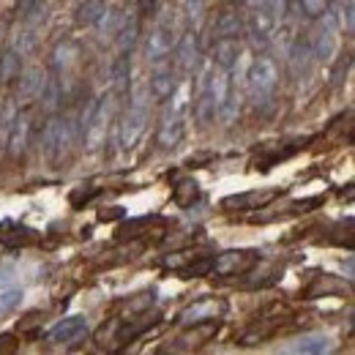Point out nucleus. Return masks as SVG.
<instances>
[{"label": "nucleus", "instance_id": "obj_1", "mask_svg": "<svg viewBox=\"0 0 355 355\" xmlns=\"http://www.w3.org/2000/svg\"><path fill=\"white\" fill-rule=\"evenodd\" d=\"M279 88V66L270 58H257L246 71V90L257 110H266Z\"/></svg>", "mask_w": 355, "mask_h": 355}, {"label": "nucleus", "instance_id": "obj_2", "mask_svg": "<svg viewBox=\"0 0 355 355\" xmlns=\"http://www.w3.org/2000/svg\"><path fill=\"white\" fill-rule=\"evenodd\" d=\"M145 126H148V93L142 85H137L132 90V96H129V107H126V112H123V118H121V123H118V142L129 150L137 145V139L142 137L145 132Z\"/></svg>", "mask_w": 355, "mask_h": 355}, {"label": "nucleus", "instance_id": "obj_3", "mask_svg": "<svg viewBox=\"0 0 355 355\" xmlns=\"http://www.w3.org/2000/svg\"><path fill=\"white\" fill-rule=\"evenodd\" d=\"M77 134L80 132H74V123L69 118H52L42 132V153L46 162H52V164L63 162L69 156Z\"/></svg>", "mask_w": 355, "mask_h": 355}, {"label": "nucleus", "instance_id": "obj_4", "mask_svg": "<svg viewBox=\"0 0 355 355\" xmlns=\"http://www.w3.org/2000/svg\"><path fill=\"white\" fill-rule=\"evenodd\" d=\"M110 121H112V96H104V98H96V110L90 115L88 126H85V145L88 150H98L107 139V129H110Z\"/></svg>", "mask_w": 355, "mask_h": 355}, {"label": "nucleus", "instance_id": "obj_5", "mask_svg": "<svg viewBox=\"0 0 355 355\" xmlns=\"http://www.w3.org/2000/svg\"><path fill=\"white\" fill-rule=\"evenodd\" d=\"M320 25H317V33L311 39V49H314V60H331L334 52H336V31H339V17L328 8L325 14L317 17Z\"/></svg>", "mask_w": 355, "mask_h": 355}, {"label": "nucleus", "instance_id": "obj_6", "mask_svg": "<svg viewBox=\"0 0 355 355\" xmlns=\"http://www.w3.org/2000/svg\"><path fill=\"white\" fill-rule=\"evenodd\" d=\"M31 134H33V112L31 110H19L14 115V121L8 123V137H6V148L11 159H22L31 148Z\"/></svg>", "mask_w": 355, "mask_h": 355}, {"label": "nucleus", "instance_id": "obj_7", "mask_svg": "<svg viewBox=\"0 0 355 355\" xmlns=\"http://www.w3.org/2000/svg\"><path fill=\"white\" fill-rule=\"evenodd\" d=\"M85 334H88V320L83 314H71V317L58 320L46 331V342H52V345H71V342H80Z\"/></svg>", "mask_w": 355, "mask_h": 355}, {"label": "nucleus", "instance_id": "obj_8", "mask_svg": "<svg viewBox=\"0 0 355 355\" xmlns=\"http://www.w3.org/2000/svg\"><path fill=\"white\" fill-rule=\"evenodd\" d=\"M183 134H186V112H175V110L164 107V118H162V126H159V145L164 150H173L180 145Z\"/></svg>", "mask_w": 355, "mask_h": 355}, {"label": "nucleus", "instance_id": "obj_9", "mask_svg": "<svg viewBox=\"0 0 355 355\" xmlns=\"http://www.w3.org/2000/svg\"><path fill=\"white\" fill-rule=\"evenodd\" d=\"M175 66L183 74H191L200 66V42H197L194 31L183 33L180 42L175 44Z\"/></svg>", "mask_w": 355, "mask_h": 355}, {"label": "nucleus", "instance_id": "obj_10", "mask_svg": "<svg viewBox=\"0 0 355 355\" xmlns=\"http://www.w3.org/2000/svg\"><path fill=\"white\" fill-rule=\"evenodd\" d=\"M287 63H290V71L295 80H304L314 66V49H311V42L306 39H295L290 52H287Z\"/></svg>", "mask_w": 355, "mask_h": 355}, {"label": "nucleus", "instance_id": "obj_11", "mask_svg": "<svg viewBox=\"0 0 355 355\" xmlns=\"http://www.w3.org/2000/svg\"><path fill=\"white\" fill-rule=\"evenodd\" d=\"M224 311V304L216 298H205V301H197L191 306L180 311V322L183 325H200V322H208V320H216Z\"/></svg>", "mask_w": 355, "mask_h": 355}, {"label": "nucleus", "instance_id": "obj_12", "mask_svg": "<svg viewBox=\"0 0 355 355\" xmlns=\"http://www.w3.org/2000/svg\"><path fill=\"white\" fill-rule=\"evenodd\" d=\"M170 52H173V31H170V25H162L148 36V44H145L148 63L159 66V63H164V58H170Z\"/></svg>", "mask_w": 355, "mask_h": 355}, {"label": "nucleus", "instance_id": "obj_13", "mask_svg": "<svg viewBox=\"0 0 355 355\" xmlns=\"http://www.w3.org/2000/svg\"><path fill=\"white\" fill-rule=\"evenodd\" d=\"M254 266V252H224L214 260V270L222 276H235Z\"/></svg>", "mask_w": 355, "mask_h": 355}, {"label": "nucleus", "instance_id": "obj_14", "mask_svg": "<svg viewBox=\"0 0 355 355\" xmlns=\"http://www.w3.org/2000/svg\"><path fill=\"white\" fill-rule=\"evenodd\" d=\"M273 31H276V19L268 14L266 6H257L254 14H252V19H249V36H252V42L257 46H266L270 42V36H273Z\"/></svg>", "mask_w": 355, "mask_h": 355}, {"label": "nucleus", "instance_id": "obj_15", "mask_svg": "<svg viewBox=\"0 0 355 355\" xmlns=\"http://www.w3.org/2000/svg\"><path fill=\"white\" fill-rule=\"evenodd\" d=\"M44 85H46V74L42 69H31V71H22V74L17 77V93H19V98H25V101H39Z\"/></svg>", "mask_w": 355, "mask_h": 355}, {"label": "nucleus", "instance_id": "obj_16", "mask_svg": "<svg viewBox=\"0 0 355 355\" xmlns=\"http://www.w3.org/2000/svg\"><path fill=\"white\" fill-rule=\"evenodd\" d=\"M77 58H80V46L74 44V42H69V39H63V42H58V44L52 46L49 66L55 69V74H63V71H69L77 63Z\"/></svg>", "mask_w": 355, "mask_h": 355}, {"label": "nucleus", "instance_id": "obj_17", "mask_svg": "<svg viewBox=\"0 0 355 355\" xmlns=\"http://www.w3.org/2000/svg\"><path fill=\"white\" fill-rule=\"evenodd\" d=\"M290 350H295V353H331L334 339L325 334H304L290 345Z\"/></svg>", "mask_w": 355, "mask_h": 355}, {"label": "nucleus", "instance_id": "obj_18", "mask_svg": "<svg viewBox=\"0 0 355 355\" xmlns=\"http://www.w3.org/2000/svg\"><path fill=\"white\" fill-rule=\"evenodd\" d=\"M19 74H22V55L14 46L3 49L0 52V83L3 85H11V83H17Z\"/></svg>", "mask_w": 355, "mask_h": 355}, {"label": "nucleus", "instance_id": "obj_19", "mask_svg": "<svg viewBox=\"0 0 355 355\" xmlns=\"http://www.w3.org/2000/svg\"><path fill=\"white\" fill-rule=\"evenodd\" d=\"M118 49L123 52V55H129L137 44V39H139V19L134 17V14H126L123 19H121V25H118Z\"/></svg>", "mask_w": 355, "mask_h": 355}, {"label": "nucleus", "instance_id": "obj_20", "mask_svg": "<svg viewBox=\"0 0 355 355\" xmlns=\"http://www.w3.org/2000/svg\"><path fill=\"white\" fill-rule=\"evenodd\" d=\"M175 88H178L175 74H173L167 66H159V69L153 71V77H150V93H153L156 98L167 101V98L173 96V90H175Z\"/></svg>", "mask_w": 355, "mask_h": 355}, {"label": "nucleus", "instance_id": "obj_21", "mask_svg": "<svg viewBox=\"0 0 355 355\" xmlns=\"http://www.w3.org/2000/svg\"><path fill=\"white\" fill-rule=\"evenodd\" d=\"M241 58V44L238 39H216L214 44V63L222 69H232Z\"/></svg>", "mask_w": 355, "mask_h": 355}, {"label": "nucleus", "instance_id": "obj_22", "mask_svg": "<svg viewBox=\"0 0 355 355\" xmlns=\"http://www.w3.org/2000/svg\"><path fill=\"white\" fill-rule=\"evenodd\" d=\"M214 36L216 39H241L243 36V22L235 11H222L216 25H214Z\"/></svg>", "mask_w": 355, "mask_h": 355}, {"label": "nucleus", "instance_id": "obj_23", "mask_svg": "<svg viewBox=\"0 0 355 355\" xmlns=\"http://www.w3.org/2000/svg\"><path fill=\"white\" fill-rule=\"evenodd\" d=\"M194 110H197V121H200L202 126H208V123L216 118V104H214V96H211V90H208V74H205L202 83H200V93H197Z\"/></svg>", "mask_w": 355, "mask_h": 355}, {"label": "nucleus", "instance_id": "obj_24", "mask_svg": "<svg viewBox=\"0 0 355 355\" xmlns=\"http://www.w3.org/2000/svg\"><path fill=\"white\" fill-rule=\"evenodd\" d=\"M104 11H107L104 0H85V3H80L77 14H74V22H77L80 28H93V25L101 22Z\"/></svg>", "mask_w": 355, "mask_h": 355}, {"label": "nucleus", "instance_id": "obj_25", "mask_svg": "<svg viewBox=\"0 0 355 355\" xmlns=\"http://www.w3.org/2000/svg\"><path fill=\"white\" fill-rule=\"evenodd\" d=\"M39 101H42V107H44L46 112H55L60 107V101H63V85H60L58 77H46V85L42 90V96H39Z\"/></svg>", "mask_w": 355, "mask_h": 355}, {"label": "nucleus", "instance_id": "obj_26", "mask_svg": "<svg viewBox=\"0 0 355 355\" xmlns=\"http://www.w3.org/2000/svg\"><path fill=\"white\" fill-rule=\"evenodd\" d=\"M129 71H132L129 58H126V55H123V58H118L115 71H112V80H115V93H118V96H129Z\"/></svg>", "mask_w": 355, "mask_h": 355}, {"label": "nucleus", "instance_id": "obj_27", "mask_svg": "<svg viewBox=\"0 0 355 355\" xmlns=\"http://www.w3.org/2000/svg\"><path fill=\"white\" fill-rule=\"evenodd\" d=\"M11 46H14L19 55H28V52H33V49H36V36H33V31H31V25H28V22H25V28L14 31Z\"/></svg>", "mask_w": 355, "mask_h": 355}, {"label": "nucleus", "instance_id": "obj_28", "mask_svg": "<svg viewBox=\"0 0 355 355\" xmlns=\"http://www.w3.org/2000/svg\"><path fill=\"white\" fill-rule=\"evenodd\" d=\"M183 17L197 31L202 25V19H205V0H186L183 3Z\"/></svg>", "mask_w": 355, "mask_h": 355}, {"label": "nucleus", "instance_id": "obj_29", "mask_svg": "<svg viewBox=\"0 0 355 355\" xmlns=\"http://www.w3.org/2000/svg\"><path fill=\"white\" fill-rule=\"evenodd\" d=\"M197 197H200V189H197V183H194V180H189V178H186V180H180V183L175 186V202L178 205L189 208Z\"/></svg>", "mask_w": 355, "mask_h": 355}, {"label": "nucleus", "instance_id": "obj_30", "mask_svg": "<svg viewBox=\"0 0 355 355\" xmlns=\"http://www.w3.org/2000/svg\"><path fill=\"white\" fill-rule=\"evenodd\" d=\"M268 194H238V197H227L222 205L224 208H238V211H243V208H254V205H260V202H266Z\"/></svg>", "mask_w": 355, "mask_h": 355}, {"label": "nucleus", "instance_id": "obj_31", "mask_svg": "<svg viewBox=\"0 0 355 355\" xmlns=\"http://www.w3.org/2000/svg\"><path fill=\"white\" fill-rule=\"evenodd\" d=\"M33 14H42V6H39V0H17V6H14V19L17 22H33Z\"/></svg>", "mask_w": 355, "mask_h": 355}, {"label": "nucleus", "instance_id": "obj_32", "mask_svg": "<svg viewBox=\"0 0 355 355\" xmlns=\"http://www.w3.org/2000/svg\"><path fill=\"white\" fill-rule=\"evenodd\" d=\"M350 66H353V55H342V58L336 60V66H334V71H331V88H342V85H345Z\"/></svg>", "mask_w": 355, "mask_h": 355}, {"label": "nucleus", "instance_id": "obj_33", "mask_svg": "<svg viewBox=\"0 0 355 355\" xmlns=\"http://www.w3.org/2000/svg\"><path fill=\"white\" fill-rule=\"evenodd\" d=\"M19 301H22V290L19 287H0V314L19 306Z\"/></svg>", "mask_w": 355, "mask_h": 355}, {"label": "nucleus", "instance_id": "obj_34", "mask_svg": "<svg viewBox=\"0 0 355 355\" xmlns=\"http://www.w3.org/2000/svg\"><path fill=\"white\" fill-rule=\"evenodd\" d=\"M334 241L339 243H347V246H355V219H347V222H339L334 227Z\"/></svg>", "mask_w": 355, "mask_h": 355}, {"label": "nucleus", "instance_id": "obj_35", "mask_svg": "<svg viewBox=\"0 0 355 355\" xmlns=\"http://www.w3.org/2000/svg\"><path fill=\"white\" fill-rule=\"evenodd\" d=\"M214 270V260H197V263H191V266H183L180 268V273L186 276V279H197V276H208Z\"/></svg>", "mask_w": 355, "mask_h": 355}, {"label": "nucleus", "instance_id": "obj_36", "mask_svg": "<svg viewBox=\"0 0 355 355\" xmlns=\"http://www.w3.org/2000/svg\"><path fill=\"white\" fill-rule=\"evenodd\" d=\"M263 6L268 8V14L276 19V25L287 17V11H290V0H263Z\"/></svg>", "mask_w": 355, "mask_h": 355}, {"label": "nucleus", "instance_id": "obj_37", "mask_svg": "<svg viewBox=\"0 0 355 355\" xmlns=\"http://www.w3.org/2000/svg\"><path fill=\"white\" fill-rule=\"evenodd\" d=\"M301 8H304V14H306V17L317 19L320 14H325V11H328V0H301Z\"/></svg>", "mask_w": 355, "mask_h": 355}, {"label": "nucleus", "instance_id": "obj_38", "mask_svg": "<svg viewBox=\"0 0 355 355\" xmlns=\"http://www.w3.org/2000/svg\"><path fill=\"white\" fill-rule=\"evenodd\" d=\"M342 17H345V28H347L350 33H355V8H347Z\"/></svg>", "mask_w": 355, "mask_h": 355}, {"label": "nucleus", "instance_id": "obj_39", "mask_svg": "<svg viewBox=\"0 0 355 355\" xmlns=\"http://www.w3.org/2000/svg\"><path fill=\"white\" fill-rule=\"evenodd\" d=\"M139 11H142L145 17H150V14L156 11V0H139Z\"/></svg>", "mask_w": 355, "mask_h": 355}, {"label": "nucleus", "instance_id": "obj_40", "mask_svg": "<svg viewBox=\"0 0 355 355\" xmlns=\"http://www.w3.org/2000/svg\"><path fill=\"white\" fill-rule=\"evenodd\" d=\"M345 270H347V276H350V279H355V254L345 260Z\"/></svg>", "mask_w": 355, "mask_h": 355}, {"label": "nucleus", "instance_id": "obj_41", "mask_svg": "<svg viewBox=\"0 0 355 355\" xmlns=\"http://www.w3.org/2000/svg\"><path fill=\"white\" fill-rule=\"evenodd\" d=\"M353 328H355V311H353Z\"/></svg>", "mask_w": 355, "mask_h": 355}]
</instances>
